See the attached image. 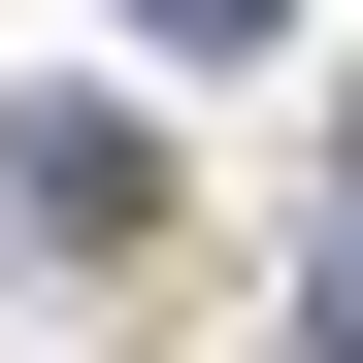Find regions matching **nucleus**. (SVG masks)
Returning <instances> with one entry per match:
<instances>
[{"instance_id": "f257e3e1", "label": "nucleus", "mask_w": 363, "mask_h": 363, "mask_svg": "<svg viewBox=\"0 0 363 363\" xmlns=\"http://www.w3.org/2000/svg\"><path fill=\"white\" fill-rule=\"evenodd\" d=\"M133 33H165V67H264V33H297V0H133Z\"/></svg>"}]
</instances>
